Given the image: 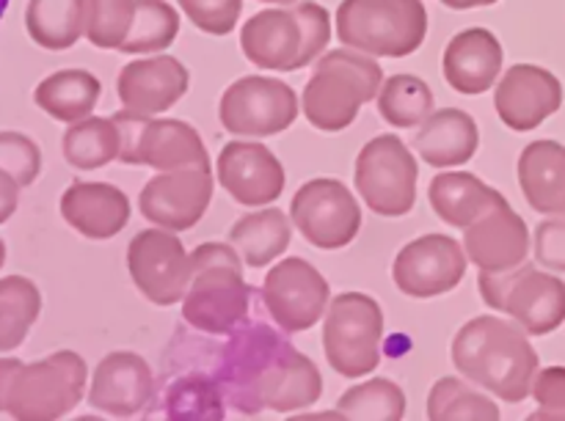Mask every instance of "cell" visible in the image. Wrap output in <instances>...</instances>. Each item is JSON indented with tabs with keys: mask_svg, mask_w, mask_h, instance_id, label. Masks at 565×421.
Masks as SVG:
<instances>
[{
	"mask_svg": "<svg viewBox=\"0 0 565 421\" xmlns=\"http://www.w3.org/2000/svg\"><path fill=\"white\" fill-rule=\"evenodd\" d=\"M226 406L243 417L296 413L318 406L323 375L281 331L246 320L221 350L215 369Z\"/></svg>",
	"mask_w": 565,
	"mask_h": 421,
	"instance_id": "cell-1",
	"label": "cell"
},
{
	"mask_svg": "<svg viewBox=\"0 0 565 421\" xmlns=\"http://www.w3.org/2000/svg\"><path fill=\"white\" fill-rule=\"evenodd\" d=\"M452 364L461 378L505 402H522L533 389L539 356L516 325L500 317H475L452 339Z\"/></svg>",
	"mask_w": 565,
	"mask_h": 421,
	"instance_id": "cell-2",
	"label": "cell"
},
{
	"mask_svg": "<svg viewBox=\"0 0 565 421\" xmlns=\"http://www.w3.org/2000/svg\"><path fill=\"white\" fill-rule=\"evenodd\" d=\"M252 312V287L243 279L241 253L232 242H202L191 251V284L182 317L210 336H230Z\"/></svg>",
	"mask_w": 565,
	"mask_h": 421,
	"instance_id": "cell-3",
	"label": "cell"
},
{
	"mask_svg": "<svg viewBox=\"0 0 565 421\" xmlns=\"http://www.w3.org/2000/svg\"><path fill=\"white\" fill-rule=\"evenodd\" d=\"M384 69L379 61L359 50H329L315 61L301 97V110L315 130L342 132L356 121L362 105L379 99Z\"/></svg>",
	"mask_w": 565,
	"mask_h": 421,
	"instance_id": "cell-4",
	"label": "cell"
},
{
	"mask_svg": "<svg viewBox=\"0 0 565 421\" xmlns=\"http://www.w3.org/2000/svg\"><path fill=\"white\" fill-rule=\"evenodd\" d=\"M428 36L423 0H342L337 39L373 58H406Z\"/></svg>",
	"mask_w": 565,
	"mask_h": 421,
	"instance_id": "cell-5",
	"label": "cell"
},
{
	"mask_svg": "<svg viewBox=\"0 0 565 421\" xmlns=\"http://www.w3.org/2000/svg\"><path fill=\"white\" fill-rule=\"evenodd\" d=\"M384 312L364 292L331 298L323 317V353L329 367L348 380L367 378L381 364Z\"/></svg>",
	"mask_w": 565,
	"mask_h": 421,
	"instance_id": "cell-6",
	"label": "cell"
},
{
	"mask_svg": "<svg viewBox=\"0 0 565 421\" xmlns=\"http://www.w3.org/2000/svg\"><path fill=\"white\" fill-rule=\"evenodd\" d=\"M114 121L121 132L119 160L125 165H149L154 171L213 169L202 136L188 121L152 119L127 108Z\"/></svg>",
	"mask_w": 565,
	"mask_h": 421,
	"instance_id": "cell-7",
	"label": "cell"
},
{
	"mask_svg": "<svg viewBox=\"0 0 565 421\" xmlns=\"http://www.w3.org/2000/svg\"><path fill=\"white\" fill-rule=\"evenodd\" d=\"M419 169L403 138L384 132L362 147L356 158L359 196L381 218H403L417 204Z\"/></svg>",
	"mask_w": 565,
	"mask_h": 421,
	"instance_id": "cell-8",
	"label": "cell"
},
{
	"mask_svg": "<svg viewBox=\"0 0 565 421\" xmlns=\"http://www.w3.org/2000/svg\"><path fill=\"white\" fill-rule=\"evenodd\" d=\"M478 290L486 306L505 312L530 334H546L565 317V287L533 265H519L505 273H480Z\"/></svg>",
	"mask_w": 565,
	"mask_h": 421,
	"instance_id": "cell-9",
	"label": "cell"
},
{
	"mask_svg": "<svg viewBox=\"0 0 565 421\" xmlns=\"http://www.w3.org/2000/svg\"><path fill=\"white\" fill-rule=\"evenodd\" d=\"M296 91L279 77L246 75L237 77L221 94L218 116L230 136L237 138H270L290 130L298 119Z\"/></svg>",
	"mask_w": 565,
	"mask_h": 421,
	"instance_id": "cell-10",
	"label": "cell"
},
{
	"mask_svg": "<svg viewBox=\"0 0 565 421\" xmlns=\"http://www.w3.org/2000/svg\"><path fill=\"white\" fill-rule=\"evenodd\" d=\"M290 220L309 246L320 251H340L359 237L362 207L345 182L318 176L296 191L290 202Z\"/></svg>",
	"mask_w": 565,
	"mask_h": 421,
	"instance_id": "cell-11",
	"label": "cell"
},
{
	"mask_svg": "<svg viewBox=\"0 0 565 421\" xmlns=\"http://www.w3.org/2000/svg\"><path fill=\"white\" fill-rule=\"evenodd\" d=\"M127 270L132 284L152 306H174L191 284V253L177 231L143 229L127 246Z\"/></svg>",
	"mask_w": 565,
	"mask_h": 421,
	"instance_id": "cell-12",
	"label": "cell"
},
{
	"mask_svg": "<svg viewBox=\"0 0 565 421\" xmlns=\"http://www.w3.org/2000/svg\"><path fill=\"white\" fill-rule=\"evenodd\" d=\"M263 303L268 317L285 334H303L326 317L331 287L307 259L290 257L274 265L263 281Z\"/></svg>",
	"mask_w": 565,
	"mask_h": 421,
	"instance_id": "cell-13",
	"label": "cell"
},
{
	"mask_svg": "<svg viewBox=\"0 0 565 421\" xmlns=\"http://www.w3.org/2000/svg\"><path fill=\"white\" fill-rule=\"evenodd\" d=\"M467 265L469 257L461 242L447 235H425L401 248L392 279L403 295L430 301L456 290L467 276Z\"/></svg>",
	"mask_w": 565,
	"mask_h": 421,
	"instance_id": "cell-14",
	"label": "cell"
},
{
	"mask_svg": "<svg viewBox=\"0 0 565 421\" xmlns=\"http://www.w3.org/2000/svg\"><path fill=\"white\" fill-rule=\"evenodd\" d=\"M213 169L160 171L138 196L141 215L152 226L169 231L193 229L213 202Z\"/></svg>",
	"mask_w": 565,
	"mask_h": 421,
	"instance_id": "cell-15",
	"label": "cell"
},
{
	"mask_svg": "<svg viewBox=\"0 0 565 421\" xmlns=\"http://www.w3.org/2000/svg\"><path fill=\"white\" fill-rule=\"evenodd\" d=\"M218 185L241 207H270L285 193L287 174L274 152L259 141H230L215 163Z\"/></svg>",
	"mask_w": 565,
	"mask_h": 421,
	"instance_id": "cell-16",
	"label": "cell"
},
{
	"mask_svg": "<svg viewBox=\"0 0 565 421\" xmlns=\"http://www.w3.org/2000/svg\"><path fill=\"white\" fill-rule=\"evenodd\" d=\"M241 50L254 66L268 72H298L307 64V36L296 6L263 9L243 25Z\"/></svg>",
	"mask_w": 565,
	"mask_h": 421,
	"instance_id": "cell-17",
	"label": "cell"
},
{
	"mask_svg": "<svg viewBox=\"0 0 565 421\" xmlns=\"http://www.w3.org/2000/svg\"><path fill=\"white\" fill-rule=\"evenodd\" d=\"M191 86L185 64L174 55H147L121 66L116 91H119L121 108L136 110L143 116H158L174 108Z\"/></svg>",
	"mask_w": 565,
	"mask_h": 421,
	"instance_id": "cell-18",
	"label": "cell"
},
{
	"mask_svg": "<svg viewBox=\"0 0 565 421\" xmlns=\"http://www.w3.org/2000/svg\"><path fill=\"white\" fill-rule=\"evenodd\" d=\"M563 102V88L552 72L535 64H516L500 75L494 91V108L502 125L516 132L539 127Z\"/></svg>",
	"mask_w": 565,
	"mask_h": 421,
	"instance_id": "cell-19",
	"label": "cell"
},
{
	"mask_svg": "<svg viewBox=\"0 0 565 421\" xmlns=\"http://www.w3.org/2000/svg\"><path fill=\"white\" fill-rule=\"evenodd\" d=\"M527 226L505 198L463 229V251L480 273H505L519 268L527 259Z\"/></svg>",
	"mask_w": 565,
	"mask_h": 421,
	"instance_id": "cell-20",
	"label": "cell"
},
{
	"mask_svg": "<svg viewBox=\"0 0 565 421\" xmlns=\"http://www.w3.org/2000/svg\"><path fill=\"white\" fill-rule=\"evenodd\" d=\"M154 395V375L147 358L116 350L99 361L92 384V406L110 417H138Z\"/></svg>",
	"mask_w": 565,
	"mask_h": 421,
	"instance_id": "cell-21",
	"label": "cell"
},
{
	"mask_svg": "<svg viewBox=\"0 0 565 421\" xmlns=\"http://www.w3.org/2000/svg\"><path fill=\"white\" fill-rule=\"evenodd\" d=\"M502 61H505V50L494 31L467 28V31L456 33L445 47L441 69H445V80L452 91L463 94V97H478L500 80Z\"/></svg>",
	"mask_w": 565,
	"mask_h": 421,
	"instance_id": "cell-22",
	"label": "cell"
},
{
	"mask_svg": "<svg viewBox=\"0 0 565 421\" xmlns=\"http://www.w3.org/2000/svg\"><path fill=\"white\" fill-rule=\"evenodd\" d=\"M480 147L478 121L461 108L434 110L428 119L419 125L414 149L419 158L434 169H452L463 165L475 158Z\"/></svg>",
	"mask_w": 565,
	"mask_h": 421,
	"instance_id": "cell-23",
	"label": "cell"
},
{
	"mask_svg": "<svg viewBox=\"0 0 565 421\" xmlns=\"http://www.w3.org/2000/svg\"><path fill=\"white\" fill-rule=\"evenodd\" d=\"M64 213L81 235L92 240L116 237L130 220V198L105 182H75L64 198Z\"/></svg>",
	"mask_w": 565,
	"mask_h": 421,
	"instance_id": "cell-24",
	"label": "cell"
},
{
	"mask_svg": "<svg viewBox=\"0 0 565 421\" xmlns=\"http://www.w3.org/2000/svg\"><path fill=\"white\" fill-rule=\"evenodd\" d=\"M428 198L439 220H445L452 229H467L505 196L480 176L467 174V171H447L430 180Z\"/></svg>",
	"mask_w": 565,
	"mask_h": 421,
	"instance_id": "cell-25",
	"label": "cell"
},
{
	"mask_svg": "<svg viewBox=\"0 0 565 421\" xmlns=\"http://www.w3.org/2000/svg\"><path fill=\"white\" fill-rule=\"evenodd\" d=\"M519 185L539 213H565V149L561 143H530L519 158Z\"/></svg>",
	"mask_w": 565,
	"mask_h": 421,
	"instance_id": "cell-26",
	"label": "cell"
},
{
	"mask_svg": "<svg viewBox=\"0 0 565 421\" xmlns=\"http://www.w3.org/2000/svg\"><path fill=\"white\" fill-rule=\"evenodd\" d=\"M292 229L296 226L279 207H259L232 224L230 242L248 268H265L290 248Z\"/></svg>",
	"mask_w": 565,
	"mask_h": 421,
	"instance_id": "cell-27",
	"label": "cell"
},
{
	"mask_svg": "<svg viewBox=\"0 0 565 421\" xmlns=\"http://www.w3.org/2000/svg\"><path fill=\"white\" fill-rule=\"evenodd\" d=\"M88 0H31L28 31L47 50H64L86 33Z\"/></svg>",
	"mask_w": 565,
	"mask_h": 421,
	"instance_id": "cell-28",
	"label": "cell"
},
{
	"mask_svg": "<svg viewBox=\"0 0 565 421\" xmlns=\"http://www.w3.org/2000/svg\"><path fill=\"white\" fill-rule=\"evenodd\" d=\"M379 114L397 130H414L434 114V91L417 75H392L379 91Z\"/></svg>",
	"mask_w": 565,
	"mask_h": 421,
	"instance_id": "cell-29",
	"label": "cell"
},
{
	"mask_svg": "<svg viewBox=\"0 0 565 421\" xmlns=\"http://www.w3.org/2000/svg\"><path fill=\"white\" fill-rule=\"evenodd\" d=\"M428 419L434 421H497L500 408L480 386L467 378L436 380L428 395Z\"/></svg>",
	"mask_w": 565,
	"mask_h": 421,
	"instance_id": "cell-30",
	"label": "cell"
},
{
	"mask_svg": "<svg viewBox=\"0 0 565 421\" xmlns=\"http://www.w3.org/2000/svg\"><path fill=\"white\" fill-rule=\"evenodd\" d=\"M99 91H103V86H99V80L92 72H55L50 80L39 86V105H44L50 114L64 121L86 119L94 110V105H97Z\"/></svg>",
	"mask_w": 565,
	"mask_h": 421,
	"instance_id": "cell-31",
	"label": "cell"
},
{
	"mask_svg": "<svg viewBox=\"0 0 565 421\" xmlns=\"http://www.w3.org/2000/svg\"><path fill=\"white\" fill-rule=\"evenodd\" d=\"M180 36V11L166 0H136V22L119 53H166Z\"/></svg>",
	"mask_w": 565,
	"mask_h": 421,
	"instance_id": "cell-32",
	"label": "cell"
},
{
	"mask_svg": "<svg viewBox=\"0 0 565 421\" xmlns=\"http://www.w3.org/2000/svg\"><path fill=\"white\" fill-rule=\"evenodd\" d=\"M337 411L359 421H401L406 417V395L390 378H370L351 386L337 402Z\"/></svg>",
	"mask_w": 565,
	"mask_h": 421,
	"instance_id": "cell-33",
	"label": "cell"
},
{
	"mask_svg": "<svg viewBox=\"0 0 565 421\" xmlns=\"http://www.w3.org/2000/svg\"><path fill=\"white\" fill-rule=\"evenodd\" d=\"M166 417L169 419H224L226 400L218 380L210 375L191 373L166 391Z\"/></svg>",
	"mask_w": 565,
	"mask_h": 421,
	"instance_id": "cell-34",
	"label": "cell"
},
{
	"mask_svg": "<svg viewBox=\"0 0 565 421\" xmlns=\"http://www.w3.org/2000/svg\"><path fill=\"white\" fill-rule=\"evenodd\" d=\"M121 132L110 119H86L66 136V158L77 169H103L119 158Z\"/></svg>",
	"mask_w": 565,
	"mask_h": 421,
	"instance_id": "cell-35",
	"label": "cell"
},
{
	"mask_svg": "<svg viewBox=\"0 0 565 421\" xmlns=\"http://www.w3.org/2000/svg\"><path fill=\"white\" fill-rule=\"evenodd\" d=\"M136 22V0H88L86 36L99 50H121Z\"/></svg>",
	"mask_w": 565,
	"mask_h": 421,
	"instance_id": "cell-36",
	"label": "cell"
},
{
	"mask_svg": "<svg viewBox=\"0 0 565 421\" xmlns=\"http://www.w3.org/2000/svg\"><path fill=\"white\" fill-rule=\"evenodd\" d=\"M177 6L207 36H230L243 11V0H177Z\"/></svg>",
	"mask_w": 565,
	"mask_h": 421,
	"instance_id": "cell-37",
	"label": "cell"
},
{
	"mask_svg": "<svg viewBox=\"0 0 565 421\" xmlns=\"http://www.w3.org/2000/svg\"><path fill=\"white\" fill-rule=\"evenodd\" d=\"M535 257L552 270H565V220H546L535 229Z\"/></svg>",
	"mask_w": 565,
	"mask_h": 421,
	"instance_id": "cell-38",
	"label": "cell"
},
{
	"mask_svg": "<svg viewBox=\"0 0 565 421\" xmlns=\"http://www.w3.org/2000/svg\"><path fill=\"white\" fill-rule=\"evenodd\" d=\"M447 9L452 11H469V9H486V6H494L500 0H441Z\"/></svg>",
	"mask_w": 565,
	"mask_h": 421,
	"instance_id": "cell-39",
	"label": "cell"
},
{
	"mask_svg": "<svg viewBox=\"0 0 565 421\" xmlns=\"http://www.w3.org/2000/svg\"><path fill=\"white\" fill-rule=\"evenodd\" d=\"M259 3H270V6H296L298 0H259Z\"/></svg>",
	"mask_w": 565,
	"mask_h": 421,
	"instance_id": "cell-40",
	"label": "cell"
},
{
	"mask_svg": "<svg viewBox=\"0 0 565 421\" xmlns=\"http://www.w3.org/2000/svg\"><path fill=\"white\" fill-rule=\"evenodd\" d=\"M6 9H9V0H0V20H3Z\"/></svg>",
	"mask_w": 565,
	"mask_h": 421,
	"instance_id": "cell-41",
	"label": "cell"
}]
</instances>
